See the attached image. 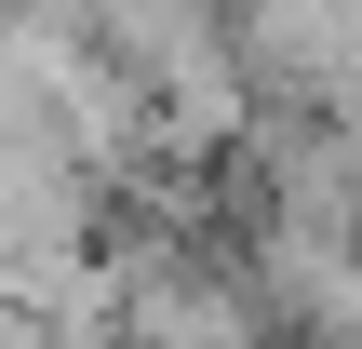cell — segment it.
<instances>
[{
	"instance_id": "obj_1",
	"label": "cell",
	"mask_w": 362,
	"mask_h": 349,
	"mask_svg": "<svg viewBox=\"0 0 362 349\" xmlns=\"http://www.w3.org/2000/svg\"><path fill=\"white\" fill-rule=\"evenodd\" d=\"M242 67L282 121L362 135V0H242Z\"/></svg>"
},
{
	"instance_id": "obj_2",
	"label": "cell",
	"mask_w": 362,
	"mask_h": 349,
	"mask_svg": "<svg viewBox=\"0 0 362 349\" xmlns=\"http://www.w3.org/2000/svg\"><path fill=\"white\" fill-rule=\"evenodd\" d=\"M242 282H255V309H269L282 349H362V242L349 229H322V215H255Z\"/></svg>"
},
{
	"instance_id": "obj_3",
	"label": "cell",
	"mask_w": 362,
	"mask_h": 349,
	"mask_svg": "<svg viewBox=\"0 0 362 349\" xmlns=\"http://www.w3.org/2000/svg\"><path fill=\"white\" fill-rule=\"evenodd\" d=\"M0 349H107V336H94V323H54V309H13V296H0Z\"/></svg>"
}]
</instances>
